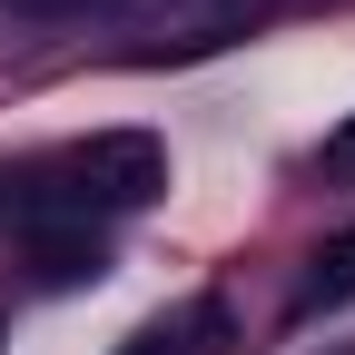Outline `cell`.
Returning a JSON list of instances; mask_svg holds the SVG:
<instances>
[{"instance_id": "cell-7", "label": "cell", "mask_w": 355, "mask_h": 355, "mask_svg": "<svg viewBox=\"0 0 355 355\" xmlns=\"http://www.w3.org/2000/svg\"><path fill=\"white\" fill-rule=\"evenodd\" d=\"M217 10H237V0H217Z\"/></svg>"}, {"instance_id": "cell-2", "label": "cell", "mask_w": 355, "mask_h": 355, "mask_svg": "<svg viewBox=\"0 0 355 355\" xmlns=\"http://www.w3.org/2000/svg\"><path fill=\"white\" fill-rule=\"evenodd\" d=\"M30 266H40V286H99L109 277V237L89 217H40L30 227Z\"/></svg>"}, {"instance_id": "cell-4", "label": "cell", "mask_w": 355, "mask_h": 355, "mask_svg": "<svg viewBox=\"0 0 355 355\" xmlns=\"http://www.w3.org/2000/svg\"><path fill=\"white\" fill-rule=\"evenodd\" d=\"M198 336H217V306H198V316H158V326H139L119 355H198Z\"/></svg>"}, {"instance_id": "cell-6", "label": "cell", "mask_w": 355, "mask_h": 355, "mask_svg": "<svg viewBox=\"0 0 355 355\" xmlns=\"http://www.w3.org/2000/svg\"><path fill=\"white\" fill-rule=\"evenodd\" d=\"M10 10H89V0H10Z\"/></svg>"}, {"instance_id": "cell-3", "label": "cell", "mask_w": 355, "mask_h": 355, "mask_svg": "<svg viewBox=\"0 0 355 355\" xmlns=\"http://www.w3.org/2000/svg\"><path fill=\"white\" fill-rule=\"evenodd\" d=\"M336 306H355V227L306 257V286H296V306H286V326H316V316H336Z\"/></svg>"}, {"instance_id": "cell-5", "label": "cell", "mask_w": 355, "mask_h": 355, "mask_svg": "<svg viewBox=\"0 0 355 355\" xmlns=\"http://www.w3.org/2000/svg\"><path fill=\"white\" fill-rule=\"evenodd\" d=\"M326 178H355V119L326 128Z\"/></svg>"}, {"instance_id": "cell-1", "label": "cell", "mask_w": 355, "mask_h": 355, "mask_svg": "<svg viewBox=\"0 0 355 355\" xmlns=\"http://www.w3.org/2000/svg\"><path fill=\"white\" fill-rule=\"evenodd\" d=\"M168 188V148L148 128H99V139H79L60 158V198L50 217H89V207H148Z\"/></svg>"}]
</instances>
